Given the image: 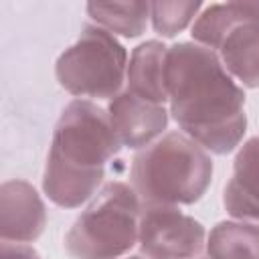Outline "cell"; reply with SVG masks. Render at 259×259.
<instances>
[{"mask_svg":"<svg viewBox=\"0 0 259 259\" xmlns=\"http://www.w3.org/2000/svg\"><path fill=\"white\" fill-rule=\"evenodd\" d=\"M87 14L107 32L136 38L148 26L150 2H89Z\"/></svg>","mask_w":259,"mask_h":259,"instance_id":"cell-13","label":"cell"},{"mask_svg":"<svg viewBox=\"0 0 259 259\" xmlns=\"http://www.w3.org/2000/svg\"><path fill=\"white\" fill-rule=\"evenodd\" d=\"M138 243L146 259H192L206 245V231L178 206L142 204Z\"/></svg>","mask_w":259,"mask_h":259,"instance_id":"cell-7","label":"cell"},{"mask_svg":"<svg viewBox=\"0 0 259 259\" xmlns=\"http://www.w3.org/2000/svg\"><path fill=\"white\" fill-rule=\"evenodd\" d=\"M127 259H142L140 255H134V257H127Z\"/></svg>","mask_w":259,"mask_h":259,"instance_id":"cell-16","label":"cell"},{"mask_svg":"<svg viewBox=\"0 0 259 259\" xmlns=\"http://www.w3.org/2000/svg\"><path fill=\"white\" fill-rule=\"evenodd\" d=\"M117 142L105 109L73 99L59 115L47 154L42 190L61 208H77L97 194L105 164L117 154Z\"/></svg>","mask_w":259,"mask_h":259,"instance_id":"cell-2","label":"cell"},{"mask_svg":"<svg viewBox=\"0 0 259 259\" xmlns=\"http://www.w3.org/2000/svg\"><path fill=\"white\" fill-rule=\"evenodd\" d=\"M0 259H40L34 247L26 243H14V241H2L0 245Z\"/></svg>","mask_w":259,"mask_h":259,"instance_id":"cell-15","label":"cell"},{"mask_svg":"<svg viewBox=\"0 0 259 259\" xmlns=\"http://www.w3.org/2000/svg\"><path fill=\"white\" fill-rule=\"evenodd\" d=\"M190 34L219 55L235 81L259 87V2L210 4L196 16Z\"/></svg>","mask_w":259,"mask_h":259,"instance_id":"cell-5","label":"cell"},{"mask_svg":"<svg viewBox=\"0 0 259 259\" xmlns=\"http://www.w3.org/2000/svg\"><path fill=\"white\" fill-rule=\"evenodd\" d=\"M202 4L194 2H150V20L160 36L172 38L182 32L196 16Z\"/></svg>","mask_w":259,"mask_h":259,"instance_id":"cell-14","label":"cell"},{"mask_svg":"<svg viewBox=\"0 0 259 259\" xmlns=\"http://www.w3.org/2000/svg\"><path fill=\"white\" fill-rule=\"evenodd\" d=\"M132 188L142 204H194L212 180L208 152L182 132H170L132 160Z\"/></svg>","mask_w":259,"mask_h":259,"instance_id":"cell-3","label":"cell"},{"mask_svg":"<svg viewBox=\"0 0 259 259\" xmlns=\"http://www.w3.org/2000/svg\"><path fill=\"white\" fill-rule=\"evenodd\" d=\"M107 115L117 142L132 150L154 144L168 125V111L164 105L150 103L127 89L109 101Z\"/></svg>","mask_w":259,"mask_h":259,"instance_id":"cell-8","label":"cell"},{"mask_svg":"<svg viewBox=\"0 0 259 259\" xmlns=\"http://www.w3.org/2000/svg\"><path fill=\"white\" fill-rule=\"evenodd\" d=\"M59 85L75 97L113 99L121 93L127 75V51L97 24H85L79 38L65 49L57 63Z\"/></svg>","mask_w":259,"mask_h":259,"instance_id":"cell-6","label":"cell"},{"mask_svg":"<svg viewBox=\"0 0 259 259\" xmlns=\"http://www.w3.org/2000/svg\"><path fill=\"white\" fill-rule=\"evenodd\" d=\"M166 61L168 47L162 40H146L138 45L127 63V91L150 103L164 105L168 101Z\"/></svg>","mask_w":259,"mask_h":259,"instance_id":"cell-11","label":"cell"},{"mask_svg":"<svg viewBox=\"0 0 259 259\" xmlns=\"http://www.w3.org/2000/svg\"><path fill=\"white\" fill-rule=\"evenodd\" d=\"M223 206L235 221L259 223V136L239 148L223 190Z\"/></svg>","mask_w":259,"mask_h":259,"instance_id":"cell-10","label":"cell"},{"mask_svg":"<svg viewBox=\"0 0 259 259\" xmlns=\"http://www.w3.org/2000/svg\"><path fill=\"white\" fill-rule=\"evenodd\" d=\"M166 85L170 113L182 134L217 156L241 146L247 132L245 91L214 51L196 42L168 47Z\"/></svg>","mask_w":259,"mask_h":259,"instance_id":"cell-1","label":"cell"},{"mask_svg":"<svg viewBox=\"0 0 259 259\" xmlns=\"http://www.w3.org/2000/svg\"><path fill=\"white\" fill-rule=\"evenodd\" d=\"M47 227V208L36 188L26 180H6L0 186L2 241L32 243Z\"/></svg>","mask_w":259,"mask_h":259,"instance_id":"cell-9","label":"cell"},{"mask_svg":"<svg viewBox=\"0 0 259 259\" xmlns=\"http://www.w3.org/2000/svg\"><path fill=\"white\" fill-rule=\"evenodd\" d=\"M208 259H259V225L221 221L206 237Z\"/></svg>","mask_w":259,"mask_h":259,"instance_id":"cell-12","label":"cell"},{"mask_svg":"<svg viewBox=\"0 0 259 259\" xmlns=\"http://www.w3.org/2000/svg\"><path fill=\"white\" fill-rule=\"evenodd\" d=\"M142 200L125 182H107L65 235L73 259H119L140 237Z\"/></svg>","mask_w":259,"mask_h":259,"instance_id":"cell-4","label":"cell"}]
</instances>
